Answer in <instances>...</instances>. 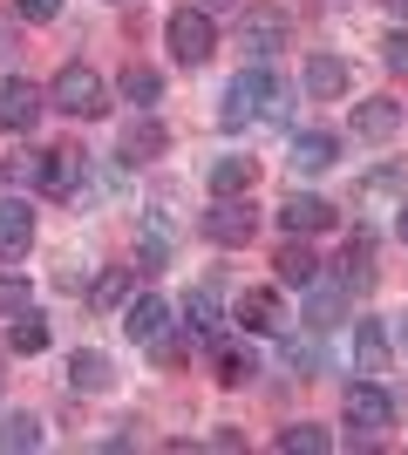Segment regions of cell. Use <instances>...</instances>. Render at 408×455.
Here are the masks:
<instances>
[{"mask_svg": "<svg viewBox=\"0 0 408 455\" xmlns=\"http://www.w3.org/2000/svg\"><path fill=\"white\" fill-rule=\"evenodd\" d=\"M48 102H55L61 116H76V123H96V116H109L116 89H109L89 61H61V76L48 82Z\"/></svg>", "mask_w": 408, "mask_h": 455, "instance_id": "obj_1", "label": "cell"}, {"mask_svg": "<svg viewBox=\"0 0 408 455\" xmlns=\"http://www.w3.org/2000/svg\"><path fill=\"white\" fill-rule=\"evenodd\" d=\"M286 35H292V20H286V7H272V0H252V7L238 14V48L252 61H272L286 48Z\"/></svg>", "mask_w": 408, "mask_h": 455, "instance_id": "obj_2", "label": "cell"}, {"mask_svg": "<svg viewBox=\"0 0 408 455\" xmlns=\"http://www.w3.org/2000/svg\"><path fill=\"white\" fill-rule=\"evenodd\" d=\"M164 41H171V55L184 61V68H197V61H212L218 28H212V14H204V7H177V14L164 20Z\"/></svg>", "mask_w": 408, "mask_h": 455, "instance_id": "obj_3", "label": "cell"}, {"mask_svg": "<svg viewBox=\"0 0 408 455\" xmlns=\"http://www.w3.org/2000/svg\"><path fill=\"white\" fill-rule=\"evenodd\" d=\"M266 82H272V61H252L245 76H232V89L218 95V123H225V130H245V123H259Z\"/></svg>", "mask_w": 408, "mask_h": 455, "instance_id": "obj_4", "label": "cell"}, {"mask_svg": "<svg viewBox=\"0 0 408 455\" xmlns=\"http://www.w3.org/2000/svg\"><path fill=\"white\" fill-rule=\"evenodd\" d=\"M340 408H348L354 428H395V395L374 374H354L348 387H340Z\"/></svg>", "mask_w": 408, "mask_h": 455, "instance_id": "obj_5", "label": "cell"}, {"mask_svg": "<svg viewBox=\"0 0 408 455\" xmlns=\"http://www.w3.org/2000/svg\"><path fill=\"white\" fill-rule=\"evenodd\" d=\"M252 231H259V211L245 204V190H238V197H218L212 211H204V238H212V245H252Z\"/></svg>", "mask_w": 408, "mask_h": 455, "instance_id": "obj_6", "label": "cell"}, {"mask_svg": "<svg viewBox=\"0 0 408 455\" xmlns=\"http://www.w3.org/2000/svg\"><path fill=\"white\" fill-rule=\"evenodd\" d=\"M41 109H48V95H41L35 82H20V76L0 82V130L7 136H28L41 123Z\"/></svg>", "mask_w": 408, "mask_h": 455, "instance_id": "obj_7", "label": "cell"}, {"mask_svg": "<svg viewBox=\"0 0 408 455\" xmlns=\"http://www.w3.org/2000/svg\"><path fill=\"white\" fill-rule=\"evenodd\" d=\"M28 245H35V204L28 197H0V259L14 266V259H28Z\"/></svg>", "mask_w": 408, "mask_h": 455, "instance_id": "obj_8", "label": "cell"}, {"mask_svg": "<svg viewBox=\"0 0 408 455\" xmlns=\"http://www.w3.org/2000/svg\"><path fill=\"white\" fill-rule=\"evenodd\" d=\"M279 225H286V238H313V231H333L340 225V211L327 204V197H286V204H279Z\"/></svg>", "mask_w": 408, "mask_h": 455, "instance_id": "obj_9", "label": "cell"}, {"mask_svg": "<svg viewBox=\"0 0 408 455\" xmlns=\"http://www.w3.org/2000/svg\"><path fill=\"white\" fill-rule=\"evenodd\" d=\"M388 354H395V333L381 320H354V367H361V374H388Z\"/></svg>", "mask_w": 408, "mask_h": 455, "instance_id": "obj_10", "label": "cell"}, {"mask_svg": "<svg viewBox=\"0 0 408 455\" xmlns=\"http://www.w3.org/2000/svg\"><path fill=\"white\" fill-rule=\"evenodd\" d=\"M238 320L252 326V333H286V299L272 292V285H252V292H238Z\"/></svg>", "mask_w": 408, "mask_h": 455, "instance_id": "obj_11", "label": "cell"}, {"mask_svg": "<svg viewBox=\"0 0 408 455\" xmlns=\"http://www.w3.org/2000/svg\"><path fill=\"white\" fill-rule=\"evenodd\" d=\"M300 292H307V326L313 333H333L340 313H348V285L340 279H313V285H300Z\"/></svg>", "mask_w": 408, "mask_h": 455, "instance_id": "obj_12", "label": "cell"}, {"mask_svg": "<svg viewBox=\"0 0 408 455\" xmlns=\"http://www.w3.org/2000/svg\"><path fill=\"white\" fill-rule=\"evenodd\" d=\"M333 156H340V136H327V130H300L286 143V164H292V171H307V177H320Z\"/></svg>", "mask_w": 408, "mask_h": 455, "instance_id": "obj_13", "label": "cell"}, {"mask_svg": "<svg viewBox=\"0 0 408 455\" xmlns=\"http://www.w3.org/2000/svg\"><path fill=\"white\" fill-rule=\"evenodd\" d=\"M48 197H76L82 190V150H41V177H35Z\"/></svg>", "mask_w": 408, "mask_h": 455, "instance_id": "obj_14", "label": "cell"}, {"mask_svg": "<svg viewBox=\"0 0 408 455\" xmlns=\"http://www.w3.org/2000/svg\"><path fill=\"white\" fill-rule=\"evenodd\" d=\"M395 130H402V102H395V95H374V102H361V109H354V136L388 143Z\"/></svg>", "mask_w": 408, "mask_h": 455, "instance_id": "obj_15", "label": "cell"}, {"mask_svg": "<svg viewBox=\"0 0 408 455\" xmlns=\"http://www.w3.org/2000/svg\"><path fill=\"white\" fill-rule=\"evenodd\" d=\"M109 380H116L109 354H96V347H76V354H68V387H76V395H102Z\"/></svg>", "mask_w": 408, "mask_h": 455, "instance_id": "obj_16", "label": "cell"}, {"mask_svg": "<svg viewBox=\"0 0 408 455\" xmlns=\"http://www.w3.org/2000/svg\"><path fill=\"white\" fill-rule=\"evenodd\" d=\"M272 279H279V285H313V279H320V259H313L300 238H279V251H272Z\"/></svg>", "mask_w": 408, "mask_h": 455, "instance_id": "obj_17", "label": "cell"}, {"mask_svg": "<svg viewBox=\"0 0 408 455\" xmlns=\"http://www.w3.org/2000/svg\"><path fill=\"white\" fill-rule=\"evenodd\" d=\"M164 326H171V306L156 299V292H136V299L123 306V333H130V340H150Z\"/></svg>", "mask_w": 408, "mask_h": 455, "instance_id": "obj_18", "label": "cell"}, {"mask_svg": "<svg viewBox=\"0 0 408 455\" xmlns=\"http://www.w3.org/2000/svg\"><path fill=\"white\" fill-rule=\"evenodd\" d=\"M218 326H225V313H218V292H212V285L184 292V333H191V340H218Z\"/></svg>", "mask_w": 408, "mask_h": 455, "instance_id": "obj_19", "label": "cell"}, {"mask_svg": "<svg viewBox=\"0 0 408 455\" xmlns=\"http://www.w3.org/2000/svg\"><path fill=\"white\" fill-rule=\"evenodd\" d=\"M171 266V225L164 211H143V245H136V272H164Z\"/></svg>", "mask_w": 408, "mask_h": 455, "instance_id": "obj_20", "label": "cell"}, {"mask_svg": "<svg viewBox=\"0 0 408 455\" xmlns=\"http://www.w3.org/2000/svg\"><path fill=\"white\" fill-rule=\"evenodd\" d=\"M116 156H123V164H156V156H164V123H150V116L130 123L123 143H116Z\"/></svg>", "mask_w": 408, "mask_h": 455, "instance_id": "obj_21", "label": "cell"}, {"mask_svg": "<svg viewBox=\"0 0 408 455\" xmlns=\"http://www.w3.org/2000/svg\"><path fill=\"white\" fill-rule=\"evenodd\" d=\"M348 82H354V68L340 55H313L307 61V89L320 95V102H333V95H348Z\"/></svg>", "mask_w": 408, "mask_h": 455, "instance_id": "obj_22", "label": "cell"}, {"mask_svg": "<svg viewBox=\"0 0 408 455\" xmlns=\"http://www.w3.org/2000/svg\"><path fill=\"white\" fill-rule=\"evenodd\" d=\"M89 299H96L102 313H123V306L136 299V266H109V272L96 279V292H89Z\"/></svg>", "mask_w": 408, "mask_h": 455, "instance_id": "obj_23", "label": "cell"}, {"mask_svg": "<svg viewBox=\"0 0 408 455\" xmlns=\"http://www.w3.org/2000/svg\"><path fill=\"white\" fill-rule=\"evenodd\" d=\"M48 347V320H41L35 306H20L14 320H7V354H41Z\"/></svg>", "mask_w": 408, "mask_h": 455, "instance_id": "obj_24", "label": "cell"}, {"mask_svg": "<svg viewBox=\"0 0 408 455\" xmlns=\"http://www.w3.org/2000/svg\"><path fill=\"white\" fill-rule=\"evenodd\" d=\"M259 374V354L245 340H218V380H225V387H245V380Z\"/></svg>", "mask_w": 408, "mask_h": 455, "instance_id": "obj_25", "label": "cell"}, {"mask_svg": "<svg viewBox=\"0 0 408 455\" xmlns=\"http://www.w3.org/2000/svg\"><path fill=\"white\" fill-rule=\"evenodd\" d=\"M327 449H333V428H320V421L279 428V455H327Z\"/></svg>", "mask_w": 408, "mask_h": 455, "instance_id": "obj_26", "label": "cell"}, {"mask_svg": "<svg viewBox=\"0 0 408 455\" xmlns=\"http://www.w3.org/2000/svg\"><path fill=\"white\" fill-rule=\"evenodd\" d=\"M252 177H259L252 156H218V164H212V190H218V197H238V190H252Z\"/></svg>", "mask_w": 408, "mask_h": 455, "instance_id": "obj_27", "label": "cell"}, {"mask_svg": "<svg viewBox=\"0 0 408 455\" xmlns=\"http://www.w3.org/2000/svg\"><path fill=\"white\" fill-rule=\"evenodd\" d=\"M395 197H408V177L402 171H368L361 177V190H354V204L368 211V204H395Z\"/></svg>", "mask_w": 408, "mask_h": 455, "instance_id": "obj_28", "label": "cell"}, {"mask_svg": "<svg viewBox=\"0 0 408 455\" xmlns=\"http://www.w3.org/2000/svg\"><path fill=\"white\" fill-rule=\"evenodd\" d=\"M116 95L130 102V109H156V95H164V76H156V68H123Z\"/></svg>", "mask_w": 408, "mask_h": 455, "instance_id": "obj_29", "label": "cell"}, {"mask_svg": "<svg viewBox=\"0 0 408 455\" xmlns=\"http://www.w3.org/2000/svg\"><path fill=\"white\" fill-rule=\"evenodd\" d=\"M0 449H41V421L35 415H0Z\"/></svg>", "mask_w": 408, "mask_h": 455, "instance_id": "obj_30", "label": "cell"}, {"mask_svg": "<svg viewBox=\"0 0 408 455\" xmlns=\"http://www.w3.org/2000/svg\"><path fill=\"white\" fill-rule=\"evenodd\" d=\"M340 266H348V272H333V279L348 285V292H368V285H374V266H368V238H354Z\"/></svg>", "mask_w": 408, "mask_h": 455, "instance_id": "obj_31", "label": "cell"}, {"mask_svg": "<svg viewBox=\"0 0 408 455\" xmlns=\"http://www.w3.org/2000/svg\"><path fill=\"white\" fill-rule=\"evenodd\" d=\"M381 61H388V76L408 82V28H395L388 41H381Z\"/></svg>", "mask_w": 408, "mask_h": 455, "instance_id": "obj_32", "label": "cell"}, {"mask_svg": "<svg viewBox=\"0 0 408 455\" xmlns=\"http://www.w3.org/2000/svg\"><path fill=\"white\" fill-rule=\"evenodd\" d=\"M0 177H7V184H35V177H41V150L7 156V164H0Z\"/></svg>", "mask_w": 408, "mask_h": 455, "instance_id": "obj_33", "label": "cell"}, {"mask_svg": "<svg viewBox=\"0 0 408 455\" xmlns=\"http://www.w3.org/2000/svg\"><path fill=\"white\" fill-rule=\"evenodd\" d=\"M28 306V279H0V320H14Z\"/></svg>", "mask_w": 408, "mask_h": 455, "instance_id": "obj_34", "label": "cell"}, {"mask_svg": "<svg viewBox=\"0 0 408 455\" xmlns=\"http://www.w3.org/2000/svg\"><path fill=\"white\" fill-rule=\"evenodd\" d=\"M14 14H20V20H55L61 0H14Z\"/></svg>", "mask_w": 408, "mask_h": 455, "instance_id": "obj_35", "label": "cell"}, {"mask_svg": "<svg viewBox=\"0 0 408 455\" xmlns=\"http://www.w3.org/2000/svg\"><path fill=\"white\" fill-rule=\"evenodd\" d=\"M14 48H20V35H14V7L0 14V61H14Z\"/></svg>", "mask_w": 408, "mask_h": 455, "instance_id": "obj_36", "label": "cell"}, {"mask_svg": "<svg viewBox=\"0 0 408 455\" xmlns=\"http://www.w3.org/2000/svg\"><path fill=\"white\" fill-rule=\"evenodd\" d=\"M204 14H232V7H245V0H197Z\"/></svg>", "mask_w": 408, "mask_h": 455, "instance_id": "obj_37", "label": "cell"}, {"mask_svg": "<svg viewBox=\"0 0 408 455\" xmlns=\"http://www.w3.org/2000/svg\"><path fill=\"white\" fill-rule=\"evenodd\" d=\"M395 347H408V313H402V320H395Z\"/></svg>", "mask_w": 408, "mask_h": 455, "instance_id": "obj_38", "label": "cell"}, {"mask_svg": "<svg viewBox=\"0 0 408 455\" xmlns=\"http://www.w3.org/2000/svg\"><path fill=\"white\" fill-rule=\"evenodd\" d=\"M395 231H402V245H408V204H402V218H395Z\"/></svg>", "mask_w": 408, "mask_h": 455, "instance_id": "obj_39", "label": "cell"}, {"mask_svg": "<svg viewBox=\"0 0 408 455\" xmlns=\"http://www.w3.org/2000/svg\"><path fill=\"white\" fill-rule=\"evenodd\" d=\"M388 14H402V20H408V0H388Z\"/></svg>", "mask_w": 408, "mask_h": 455, "instance_id": "obj_40", "label": "cell"}]
</instances>
